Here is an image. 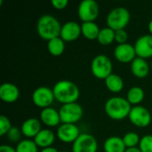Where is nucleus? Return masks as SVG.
Masks as SVG:
<instances>
[{
	"mask_svg": "<svg viewBox=\"0 0 152 152\" xmlns=\"http://www.w3.org/2000/svg\"><path fill=\"white\" fill-rule=\"evenodd\" d=\"M149 30H150V32L151 33L152 35V20L150 21V23H149Z\"/></svg>",
	"mask_w": 152,
	"mask_h": 152,
	"instance_id": "c9c22d12",
	"label": "nucleus"
},
{
	"mask_svg": "<svg viewBox=\"0 0 152 152\" xmlns=\"http://www.w3.org/2000/svg\"><path fill=\"white\" fill-rule=\"evenodd\" d=\"M81 32V26L77 22L68 21L61 26V37L64 41H73L80 36Z\"/></svg>",
	"mask_w": 152,
	"mask_h": 152,
	"instance_id": "4468645a",
	"label": "nucleus"
},
{
	"mask_svg": "<svg viewBox=\"0 0 152 152\" xmlns=\"http://www.w3.org/2000/svg\"><path fill=\"white\" fill-rule=\"evenodd\" d=\"M40 118L43 123L48 126H55L61 122L59 111L51 107L43 109L40 114Z\"/></svg>",
	"mask_w": 152,
	"mask_h": 152,
	"instance_id": "f3484780",
	"label": "nucleus"
},
{
	"mask_svg": "<svg viewBox=\"0 0 152 152\" xmlns=\"http://www.w3.org/2000/svg\"><path fill=\"white\" fill-rule=\"evenodd\" d=\"M19 89L12 83H4L0 86V98L4 102H14L19 98Z\"/></svg>",
	"mask_w": 152,
	"mask_h": 152,
	"instance_id": "2eb2a0df",
	"label": "nucleus"
},
{
	"mask_svg": "<svg viewBox=\"0 0 152 152\" xmlns=\"http://www.w3.org/2000/svg\"><path fill=\"white\" fill-rule=\"evenodd\" d=\"M54 134L53 133L49 130V129H42L37 134V136L34 138V142L35 143L42 148H48L51 147V145L54 142Z\"/></svg>",
	"mask_w": 152,
	"mask_h": 152,
	"instance_id": "6ab92c4d",
	"label": "nucleus"
},
{
	"mask_svg": "<svg viewBox=\"0 0 152 152\" xmlns=\"http://www.w3.org/2000/svg\"><path fill=\"white\" fill-rule=\"evenodd\" d=\"M98 41L102 45H110L115 39V31L110 28H103L100 30L97 37Z\"/></svg>",
	"mask_w": 152,
	"mask_h": 152,
	"instance_id": "b1692460",
	"label": "nucleus"
},
{
	"mask_svg": "<svg viewBox=\"0 0 152 152\" xmlns=\"http://www.w3.org/2000/svg\"><path fill=\"white\" fill-rule=\"evenodd\" d=\"M105 84L107 88L113 93H118L124 87L123 79L121 78V77L116 74H110L105 79Z\"/></svg>",
	"mask_w": 152,
	"mask_h": 152,
	"instance_id": "412c9836",
	"label": "nucleus"
},
{
	"mask_svg": "<svg viewBox=\"0 0 152 152\" xmlns=\"http://www.w3.org/2000/svg\"><path fill=\"white\" fill-rule=\"evenodd\" d=\"M47 48L50 53H52L53 55H55V56L61 55L63 53L64 48H65L64 40L60 37L53 38L48 41Z\"/></svg>",
	"mask_w": 152,
	"mask_h": 152,
	"instance_id": "5701e85b",
	"label": "nucleus"
},
{
	"mask_svg": "<svg viewBox=\"0 0 152 152\" xmlns=\"http://www.w3.org/2000/svg\"><path fill=\"white\" fill-rule=\"evenodd\" d=\"M80 134L79 129L75 124H62L57 130L58 138L66 143L74 142Z\"/></svg>",
	"mask_w": 152,
	"mask_h": 152,
	"instance_id": "9b49d317",
	"label": "nucleus"
},
{
	"mask_svg": "<svg viewBox=\"0 0 152 152\" xmlns=\"http://www.w3.org/2000/svg\"><path fill=\"white\" fill-rule=\"evenodd\" d=\"M52 4L56 9H64L68 5L69 1L68 0H53Z\"/></svg>",
	"mask_w": 152,
	"mask_h": 152,
	"instance_id": "2f4dec72",
	"label": "nucleus"
},
{
	"mask_svg": "<svg viewBox=\"0 0 152 152\" xmlns=\"http://www.w3.org/2000/svg\"><path fill=\"white\" fill-rule=\"evenodd\" d=\"M131 70H132V73L135 77H137L139 78H143L148 75L150 68H149V64L145 61V59H142L141 57H136L132 61Z\"/></svg>",
	"mask_w": 152,
	"mask_h": 152,
	"instance_id": "a211bd4d",
	"label": "nucleus"
},
{
	"mask_svg": "<svg viewBox=\"0 0 152 152\" xmlns=\"http://www.w3.org/2000/svg\"><path fill=\"white\" fill-rule=\"evenodd\" d=\"M61 152H66V151H61Z\"/></svg>",
	"mask_w": 152,
	"mask_h": 152,
	"instance_id": "4c0bfd02",
	"label": "nucleus"
},
{
	"mask_svg": "<svg viewBox=\"0 0 152 152\" xmlns=\"http://www.w3.org/2000/svg\"><path fill=\"white\" fill-rule=\"evenodd\" d=\"M55 99L53 91L46 86H40L37 88L32 94L33 102L40 108H48Z\"/></svg>",
	"mask_w": 152,
	"mask_h": 152,
	"instance_id": "1a4fd4ad",
	"label": "nucleus"
},
{
	"mask_svg": "<svg viewBox=\"0 0 152 152\" xmlns=\"http://www.w3.org/2000/svg\"><path fill=\"white\" fill-rule=\"evenodd\" d=\"M91 69L94 77L100 79H106L112 71V63L110 59L104 54L95 56L91 64Z\"/></svg>",
	"mask_w": 152,
	"mask_h": 152,
	"instance_id": "39448f33",
	"label": "nucleus"
},
{
	"mask_svg": "<svg viewBox=\"0 0 152 152\" xmlns=\"http://www.w3.org/2000/svg\"><path fill=\"white\" fill-rule=\"evenodd\" d=\"M151 68H152V62H151Z\"/></svg>",
	"mask_w": 152,
	"mask_h": 152,
	"instance_id": "e433bc0d",
	"label": "nucleus"
},
{
	"mask_svg": "<svg viewBox=\"0 0 152 152\" xmlns=\"http://www.w3.org/2000/svg\"><path fill=\"white\" fill-rule=\"evenodd\" d=\"M78 16L84 22L94 21L99 14V6L94 0H83L78 6Z\"/></svg>",
	"mask_w": 152,
	"mask_h": 152,
	"instance_id": "0eeeda50",
	"label": "nucleus"
},
{
	"mask_svg": "<svg viewBox=\"0 0 152 152\" xmlns=\"http://www.w3.org/2000/svg\"><path fill=\"white\" fill-rule=\"evenodd\" d=\"M98 148L95 138L88 134H81L73 142V152H96Z\"/></svg>",
	"mask_w": 152,
	"mask_h": 152,
	"instance_id": "6e6552de",
	"label": "nucleus"
},
{
	"mask_svg": "<svg viewBox=\"0 0 152 152\" xmlns=\"http://www.w3.org/2000/svg\"><path fill=\"white\" fill-rule=\"evenodd\" d=\"M123 141H124L126 147H127L128 149V148H134L138 143H140L141 140L139 138V135L136 133L130 132L125 134V136L123 137Z\"/></svg>",
	"mask_w": 152,
	"mask_h": 152,
	"instance_id": "bb28decb",
	"label": "nucleus"
},
{
	"mask_svg": "<svg viewBox=\"0 0 152 152\" xmlns=\"http://www.w3.org/2000/svg\"><path fill=\"white\" fill-rule=\"evenodd\" d=\"M37 28L38 35L43 39L49 41L61 36V26L59 20L50 14H45L41 16L37 21Z\"/></svg>",
	"mask_w": 152,
	"mask_h": 152,
	"instance_id": "f03ea898",
	"label": "nucleus"
},
{
	"mask_svg": "<svg viewBox=\"0 0 152 152\" xmlns=\"http://www.w3.org/2000/svg\"><path fill=\"white\" fill-rule=\"evenodd\" d=\"M144 98V91L138 86L132 87L127 93V101L132 104L140 103Z\"/></svg>",
	"mask_w": 152,
	"mask_h": 152,
	"instance_id": "393cba45",
	"label": "nucleus"
},
{
	"mask_svg": "<svg viewBox=\"0 0 152 152\" xmlns=\"http://www.w3.org/2000/svg\"><path fill=\"white\" fill-rule=\"evenodd\" d=\"M131 109V103L123 97H111L105 103L107 115L116 120H120L129 116Z\"/></svg>",
	"mask_w": 152,
	"mask_h": 152,
	"instance_id": "7ed1b4c3",
	"label": "nucleus"
},
{
	"mask_svg": "<svg viewBox=\"0 0 152 152\" xmlns=\"http://www.w3.org/2000/svg\"><path fill=\"white\" fill-rule=\"evenodd\" d=\"M59 114L61 122L63 124H75L82 118L83 109L77 102L63 104L59 110Z\"/></svg>",
	"mask_w": 152,
	"mask_h": 152,
	"instance_id": "423d86ee",
	"label": "nucleus"
},
{
	"mask_svg": "<svg viewBox=\"0 0 152 152\" xmlns=\"http://www.w3.org/2000/svg\"><path fill=\"white\" fill-rule=\"evenodd\" d=\"M81 29L83 35L88 38V39H95L98 37L99 33H100V28L96 23L94 21H89V22H84L81 25Z\"/></svg>",
	"mask_w": 152,
	"mask_h": 152,
	"instance_id": "4be33fe9",
	"label": "nucleus"
},
{
	"mask_svg": "<svg viewBox=\"0 0 152 152\" xmlns=\"http://www.w3.org/2000/svg\"><path fill=\"white\" fill-rule=\"evenodd\" d=\"M114 55L117 60L121 62H129L133 61L135 59L136 52L134 46L130 44H121L118 45L114 51Z\"/></svg>",
	"mask_w": 152,
	"mask_h": 152,
	"instance_id": "ddd939ff",
	"label": "nucleus"
},
{
	"mask_svg": "<svg viewBox=\"0 0 152 152\" xmlns=\"http://www.w3.org/2000/svg\"><path fill=\"white\" fill-rule=\"evenodd\" d=\"M12 127V126L11 125L9 118L4 115H1L0 116V135L3 136L5 134H7Z\"/></svg>",
	"mask_w": 152,
	"mask_h": 152,
	"instance_id": "c85d7f7f",
	"label": "nucleus"
},
{
	"mask_svg": "<svg viewBox=\"0 0 152 152\" xmlns=\"http://www.w3.org/2000/svg\"><path fill=\"white\" fill-rule=\"evenodd\" d=\"M7 137L8 139L12 142H17L20 139V131L18 127L12 126L10 131L7 133Z\"/></svg>",
	"mask_w": 152,
	"mask_h": 152,
	"instance_id": "c756f323",
	"label": "nucleus"
},
{
	"mask_svg": "<svg viewBox=\"0 0 152 152\" xmlns=\"http://www.w3.org/2000/svg\"><path fill=\"white\" fill-rule=\"evenodd\" d=\"M140 150L142 152H152V135L143 136L140 141Z\"/></svg>",
	"mask_w": 152,
	"mask_h": 152,
	"instance_id": "cd10ccee",
	"label": "nucleus"
},
{
	"mask_svg": "<svg viewBox=\"0 0 152 152\" xmlns=\"http://www.w3.org/2000/svg\"><path fill=\"white\" fill-rule=\"evenodd\" d=\"M41 123L37 118H28L25 120L21 126V133L26 137H36L41 131Z\"/></svg>",
	"mask_w": 152,
	"mask_h": 152,
	"instance_id": "dca6fc26",
	"label": "nucleus"
},
{
	"mask_svg": "<svg viewBox=\"0 0 152 152\" xmlns=\"http://www.w3.org/2000/svg\"><path fill=\"white\" fill-rule=\"evenodd\" d=\"M0 152H16V149H14L9 145H1Z\"/></svg>",
	"mask_w": 152,
	"mask_h": 152,
	"instance_id": "473e14b6",
	"label": "nucleus"
},
{
	"mask_svg": "<svg viewBox=\"0 0 152 152\" xmlns=\"http://www.w3.org/2000/svg\"><path fill=\"white\" fill-rule=\"evenodd\" d=\"M128 117L130 121L134 126L139 127H145L149 126L151 121V116L150 111L142 106L133 107Z\"/></svg>",
	"mask_w": 152,
	"mask_h": 152,
	"instance_id": "9d476101",
	"label": "nucleus"
},
{
	"mask_svg": "<svg viewBox=\"0 0 152 152\" xmlns=\"http://www.w3.org/2000/svg\"><path fill=\"white\" fill-rule=\"evenodd\" d=\"M130 20V12L125 7H116L107 16L108 27L114 31L124 29Z\"/></svg>",
	"mask_w": 152,
	"mask_h": 152,
	"instance_id": "20e7f679",
	"label": "nucleus"
},
{
	"mask_svg": "<svg viewBox=\"0 0 152 152\" xmlns=\"http://www.w3.org/2000/svg\"><path fill=\"white\" fill-rule=\"evenodd\" d=\"M125 152H142V151H141V150H140V149H138V148L134 147V148H128V149H126Z\"/></svg>",
	"mask_w": 152,
	"mask_h": 152,
	"instance_id": "f704fd0d",
	"label": "nucleus"
},
{
	"mask_svg": "<svg viewBox=\"0 0 152 152\" xmlns=\"http://www.w3.org/2000/svg\"><path fill=\"white\" fill-rule=\"evenodd\" d=\"M16 152H37V145L31 140H22L18 143Z\"/></svg>",
	"mask_w": 152,
	"mask_h": 152,
	"instance_id": "a878e982",
	"label": "nucleus"
},
{
	"mask_svg": "<svg viewBox=\"0 0 152 152\" xmlns=\"http://www.w3.org/2000/svg\"><path fill=\"white\" fill-rule=\"evenodd\" d=\"M127 39H128V34L125 29H119L115 31V40L118 43H119V45L126 44Z\"/></svg>",
	"mask_w": 152,
	"mask_h": 152,
	"instance_id": "7c9ffc66",
	"label": "nucleus"
},
{
	"mask_svg": "<svg viewBox=\"0 0 152 152\" xmlns=\"http://www.w3.org/2000/svg\"><path fill=\"white\" fill-rule=\"evenodd\" d=\"M136 54L142 58L152 57V35H143L140 37L134 45Z\"/></svg>",
	"mask_w": 152,
	"mask_h": 152,
	"instance_id": "f8f14e48",
	"label": "nucleus"
},
{
	"mask_svg": "<svg viewBox=\"0 0 152 152\" xmlns=\"http://www.w3.org/2000/svg\"><path fill=\"white\" fill-rule=\"evenodd\" d=\"M103 148L105 152H125L126 150L123 139L117 136L108 138L104 142Z\"/></svg>",
	"mask_w": 152,
	"mask_h": 152,
	"instance_id": "aec40b11",
	"label": "nucleus"
},
{
	"mask_svg": "<svg viewBox=\"0 0 152 152\" xmlns=\"http://www.w3.org/2000/svg\"><path fill=\"white\" fill-rule=\"evenodd\" d=\"M41 152H58V151L55 149V148H53V147H48V148H45L43 149Z\"/></svg>",
	"mask_w": 152,
	"mask_h": 152,
	"instance_id": "72a5a7b5",
	"label": "nucleus"
},
{
	"mask_svg": "<svg viewBox=\"0 0 152 152\" xmlns=\"http://www.w3.org/2000/svg\"><path fill=\"white\" fill-rule=\"evenodd\" d=\"M53 91L55 99L63 104L76 102L79 97L78 87L73 82L68 80L57 82L54 85Z\"/></svg>",
	"mask_w": 152,
	"mask_h": 152,
	"instance_id": "f257e3e1",
	"label": "nucleus"
}]
</instances>
